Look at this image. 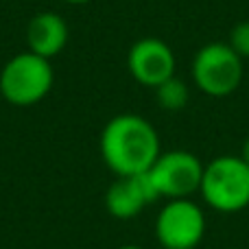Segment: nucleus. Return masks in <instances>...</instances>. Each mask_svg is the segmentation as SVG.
Here are the masks:
<instances>
[{
  "mask_svg": "<svg viewBox=\"0 0 249 249\" xmlns=\"http://www.w3.org/2000/svg\"><path fill=\"white\" fill-rule=\"evenodd\" d=\"M155 99H158L160 107L166 109V112H179V109H184L188 105L190 92H188V86L181 79L171 77L162 86L155 88Z\"/></svg>",
  "mask_w": 249,
  "mask_h": 249,
  "instance_id": "9d476101",
  "label": "nucleus"
},
{
  "mask_svg": "<svg viewBox=\"0 0 249 249\" xmlns=\"http://www.w3.org/2000/svg\"><path fill=\"white\" fill-rule=\"evenodd\" d=\"M193 81L203 94L223 99L238 90L243 81V59L228 42H210L195 53Z\"/></svg>",
  "mask_w": 249,
  "mask_h": 249,
  "instance_id": "20e7f679",
  "label": "nucleus"
},
{
  "mask_svg": "<svg viewBox=\"0 0 249 249\" xmlns=\"http://www.w3.org/2000/svg\"><path fill=\"white\" fill-rule=\"evenodd\" d=\"M127 66L131 77L140 86L158 88L166 79L175 77V55L171 46L158 37H144L129 51Z\"/></svg>",
  "mask_w": 249,
  "mask_h": 249,
  "instance_id": "0eeeda50",
  "label": "nucleus"
},
{
  "mask_svg": "<svg viewBox=\"0 0 249 249\" xmlns=\"http://www.w3.org/2000/svg\"><path fill=\"white\" fill-rule=\"evenodd\" d=\"M160 197L149 171L131 177H118L105 193V210L118 221L136 219L146 206L155 203Z\"/></svg>",
  "mask_w": 249,
  "mask_h": 249,
  "instance_id": "6e6552de",
  "label": "nucleus"
},
{
  "mask_svg": "<svg viewBox=\"0 0 249 249\" xmlns=\"http://www.w3.org/2000/svg\"><path fill=\"white\" fill-rule=\"evenodd\" d=\"M53 68L51 59L26 51L11 57L0 72V92L4 101L16 107L35 105L51 92L53 88Z\"/></svg>",
  "mask_w": 249,
  "mask_h": 249,
  "instance_id": "7ed1b4c3",
  "label": "nucleus"
},
{
  "mask_svg": "<svg viewBox=\"0 0 249 249\" xmlns=\"http://www.w3.org/2000/svg\"><path fill=\"white\" fill-rule=\"evenodd\" d=\"M116 249H144V247H140V245H121Z\"/></svg>",
  "mask_w": 249,
  "mask_h": 249,
  "instance_id": "ddd939ff",
  "label": "nucleus"
},
{
  "mask_svg": "<svg viewBox=\"0 0 249 249\" xmlns=\"http://www.w3.org/2000/svg\"><path fill=\"white\" fill-rule=\"evenodd\" d=\"M206 164L190 151H166L160 153L155 164L149 168V175L158 188L160 197L171 199H190L199 193Z\"/></svg>",
  "mask_w": 249,
  "mask_h": 249,
  "instance_id": "423d86ee",
  "label": "nucleus"
},
{
  "mask_svg": "<svg viewBox=\"0 0 249 249\" xmlns=\"http://www.w3.org/2000/svg\"><path fill=\"white\" fill-rule=\"evenodd\" d=\"M206 234V214L193 199H171L155 219V238L164 249H195Z\"/></svg>",
  "mask_w": 249,
  "mask_h": 249,
  "instance_id": "39448f33",
  "label": "nucleus"
},
{
  "mask_svg": "<svg viewBox=\"0 0 249 249\" xmlns=\"http://www.w3.org/2000/svg\"><path fill=\"white\" fill-rule=\"evenodd\" d=\"M26 44H29L31 53L44 57V59H53L68 44V24L57 13H51V11L37 13L29 22Z\"/></svg>",
  "mask_w": 249,
  "mask_h": 249,
  "instance_id": "1a4fd4ad",
  "label": "nucleus"
},
{
  "mask_svg": "<svg viewBox=\"0 0 249 249\" xmlns=\"http://www.w3.org/2000/svg\"><path fill=\"white\" fill-rule=\"evenodd\" d=\"M241 158L245 160V164L249 166V136L245 138V142H243V149H241Z\"/></svg>",
  "mask_w": 249,
  "mask_h": 249,
  "instance_id": "f8f14e48",
  "label": "nucleus"
},
{
  "mask_svg": "<svg viewBox=\"0 0 249 249\" xmlns=\"http://www.w3.org/2000/svg\"><path fill=\"white\" fill-rule=\"evenodd\" d=\"M203 201L216 212H241L249 206V166L241 155H219L206 164L201 179Z\"/></svg>",
  "mask_w": 249,
  "mask_h": 249,
  "instance_id": "f03ea898",
  "label": "nucleus"
},
{
  "mask_svg": "<svg viewBox=\"0 0 249 249\" xmlns=\"http://www.w3.org/2000/svg\"><path fill=\"white\" fill-rule=\"evenodd\" d=\"M160 153L158 131L138 114H118L101 131V155L116 177L146 173Z\"/></svg>",
  "mask_w": 249,
  "mask_h": 249,
  "instance_id": "f257e3e1",
  "label": "nucleus"
},
{
  "mask_svg": "<svg viewBox=\"0 0 249 249\" xmlns=\"http://www.w3.org/2000/svg\"><path fill=\"white\" fill-rule=\"evenodd\" d=\"M228 44L241 59H249V20H243L232 26Z\"/></svg>",
  "mask_w": 249,
  "mask_h": 249,
  "instance_id": "9b49d317",
  "label": "nucleus"
},
{
  "mask_svg": "<svg viewBox=\"0 0 249 249\" xmlns=\"http://www.w3.org/2000/svg\"><path fill=\"white\" fill-rule=\"evenodd\" d=\"M66 2H70V4H83V2H90V0H66Z\"/></svg>",
  "mask_w": 249,
  "mask_h": 249,
  "instance_id": "4468645a",
  "label": "nucleus"
}]
</instances>
